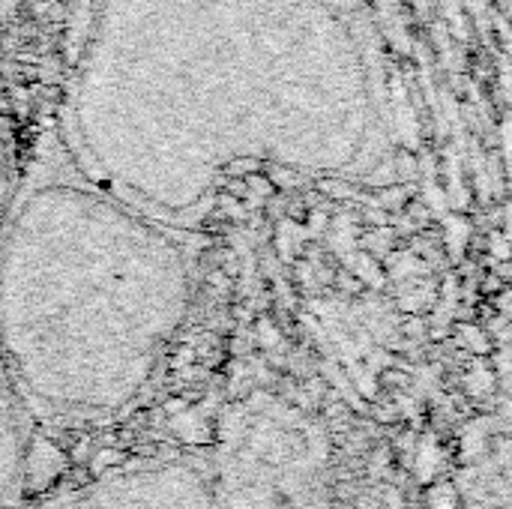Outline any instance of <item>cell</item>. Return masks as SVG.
<instances>
[{"mask_svg":"<svg viewBox=\"0 0 512 509\" xmlns=\"http://www.w3.org/2000/svg\"><path fill=\"white\" fill-rule=\"evenodd\" d=\"M45 509H216L207 474L189 462L123 468Z\"/></svg>","mask_w":512,"mask_h":509,"instance_id":"2","label":"cell"},{"mask_svg":"<svg viewBox=\"0 0 512 509\" xmlns=\"http://www.w3.org/2000/svg\"><path fill=\"white\" fill-rule=\"evenodd\" d=\"M207 486L216 509H342L324 429L276 399L222 414Z\"/></svg>","mask_w":512,"mask_h":509,"instance_id":"1","label":"cell"}]
</instances>
